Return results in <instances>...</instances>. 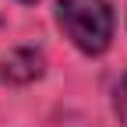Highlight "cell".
I'll return each mask as SVG.
<instances>
[{
	"label": "cell",
	"mask_w": 127,
	"mask_h": 127,
	"mask_svg": "<svg viewBox=\"0 0 127 127\" xmlns=\"http://www.w3.org/2000/svg\"><path fill=\"white\" fill-rule=\"evenodd\" d=\"M57 21L67 32V39L88 57L106 53L113 39V11L106 0H60Z\"/></svg>",
	"instance_id": "6da1fadb"
},
{
	"label": "cell",
	"mask_w": 127,
	"mask_h": 127,
	"mask_svg": "<svg viewBox=\"0 0 127 127\" xmlns=\"http://www.w3.org/2000/svg\"><path fill=\"white\" fill-rule=\"evenodd\" d=\"M4 81H14V85H25V81H32V78H39L42 74V53L39 50H14V53H7L4 57Z\"/></svg>",
	"instance_id": "7a4b0ae2"
},
{
	"label": "cell",
	"mask_w": 127,
	"mask_h": 127,
	"mask_svg": "<svg viewBox=\"0 0 127 127\" xmlns=\"http://www.w3.org/2000/svg\"><path fill=\"white\" fill-rule=\"evenodd\" d=\"M113 109H117V117H120V124L127 127V74L117 81V92H113Z\"/></svg>",
	"instance_id": "3957f363"
},
{
	"label": "cell",
	"mask_w": 127,
	"mask_h": 127,
	"mask_svg": "<svg viewBox=\"0 0 127 127\" xmlns=\"http://www.w3.org/2000/svg\"><path fill=\"white\" fill-rule=\"evenodd\" d=\"M25 4H32V0H25Z\"/></svg>",
	"instance_id": "277c9868"
}]
</instances>
